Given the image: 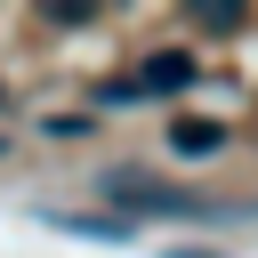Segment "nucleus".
I'll return each instance as SVG.
<instances>
[{
    "label": "nucleus",
    "instance_id": "obj_3",
    "mask_svg": "<svg viewBox=\"0 0 258 258\" xmlns=\"http://www.w3.org/2000/svg\"><path fill=\"white\" fill-rule=\"evenodd\" d=\"M169 145H177L185 161H202V153L226 145V121H169Z\"/></svg>",
    "mask_w": 258,
    "mask_h": 258
},
{
    "label": "nucleus",
    "instance_id": "obj_1",
    "mask_svg": "<svg viewBox=\"0 0 258 258\" xmlns=\"http://www.w3.org/2000/svg\"><path fill=\"white\" fill-rule=\"evenodd\" d=\"M105 194H113V202H129V210H161V218H218V202L177 194V185H145V177H129V169H113V177H105Z\"/></svg>",
    "mask_w": 258,
    "mask_h": 258
},
{
    "label": "nucleus",
    "instance_id": "obj_4",
    "mask_svg": "<svg viewBox=\"0 0 258 258\" xmlns=\"http://www.w3.org/2000/svg\"><path fill=\"white\" fill-rule=\"evenodd\" d=\"M48 226H64V234H97V242H129L121 218H48Z\"/></svg>",
    "mask_w": 258,
    "mask_h": 258
},
{
    "label": "nucleus",
    "instance_id": "obj_2",
    "mask_svg": "<svg viewBox=\"0 0 258 258\" xmlns=\"http://www.w3.org/2000/svg\"><path fill=\"white\" fill-rule=\"evenodd\" d=\"M185 81H194V56H185V48H169V56H145L137 97H169V89H185Z\"/></svg>",
    "mask_w": 258,
    "mask_h": 258
},
{
    "label": "nucleus",
    "instance_id": "obj_5",
    "mask_svg": "<svg viewBox=\"0 0 258 258\" xmlns=\"http://www.w3.org/2000/svg\"><path fill=\"white\" fill-rule=\"evenodd\" d=\"M169 258H210V250H169Z\"/></svg>",
    "mask_w": 258,
    "mask_h": 258
}]
</instances>
